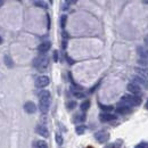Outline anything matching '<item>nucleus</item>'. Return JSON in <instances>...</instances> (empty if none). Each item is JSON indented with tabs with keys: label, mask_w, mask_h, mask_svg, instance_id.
<instances>
[{
	"label": "nucleus",
	"mask_w": 148,
	"mask_h": 148,
	"mask_svg": "<svg viewBox=\"0 0 148 148\" xmlns=\"http://www.w3.org/2000/svg\"><path fill=\"white\" fill-rule=\"evenodd\" d=\"M39 108L40 112L46 114L50 108V92L48 90H42L39 93Z\"/></svg>",
	"instance_id": "f257e3e1"
},
{
	"label": "nucleus",
	"mask_w": 148,
	"mask_h": 148,
	"mask_svg": "<svg viewBox=\"0 0 148 148\" xmlns=\"http://www.w3.org/2000/svg\"><path fill=\"white\" fill-rule=\"evenodd\" d=\"M49 65V58L44 55L38 56L33 60V66L37 68L38 71H44Z\"/></svg>",
	"instance_id": "f03ea898"
},
{
	"label": "nucleus",
	"mask_w": 148,
	"mask_h": 148,
	"mask_svg": "<svg viewBox=\"0 0 148 148\" xmlns=\"http://www.w3.org/2000/svg\"><path fill=\"white\" fill-rule=\"evenodd\" d=\"M121 102L128 105L129 107H131V106H139L141 104V97L133 96V95H124L121 98Z\"/></svg>",
	"instance_id": "7ed1b4c3"
},
{
	"label": "nucleus",
	"mask_w": 148,
	"mask_h": 148,
	"mask_svg": "<svg viewBox=\"0 0 148 148\" xmlns=\"http://www.w3.org/2000/svg\"><path fill=\"white\" fill-rule=\"evenodd\" d=\"M95 138L99 143H105L109 140V133L107 131H98L96 134H95Z\"/></svg>",
	"instance_id": "20e7f679"
},
{
	"label": "nucleus",
	"mask_w": 148,
	"mask_h": 148,
	"mask_svg": "<svg viewBox=\"0 0 148 148\" xmlns=\"http://www.w3.org/2000/svg\"><path fill=\"white\" fill-rule=\"evenodd\" d=\"M49 82H50V80H49L48 77H46V75H42V77H39L37 80H35V87L37 88H44V87H47L49 84Z\"/></svg>",
	"instance_id": "39448f33"
},
{
	"label": "nucleus",
	"mask_w": 148,
	"mask_h": 148,
	"mask_svg": "<svg viewBox=\"0 0 148 148\" xmlns=\"http://www.w3.org/2000/svg\"><path fill=\"white\" fill-rule=\"evenodd\" d=\"M115 112L117 114H128V113H130L131 112V107H129L128 105H125L123 104V102H119V104L116 105V107H115Z\"/></svg>",
	"instance_id": "423d86ee"
},
{
	"label": "nucleus",
	"mask_w": 148,
	"mask_h": 148,
	"mask_svg": "<svg viewBox=\"0 0 148 148\" xmlns=\"http://www.w3.org/2000/svg\"><path fill=\"white\" fill-rule=\"evenodd\" d=\"M133 83H136V84H138L140 88H148V80L146 78H141L139 77V75H136V77H133Z\"/></svg>",
	"instance_id": "0eeeda50"
},
{
	"label": "nucleus",
	"mask_w": 148,
	"mask_h": 148,
	"mask_svg": "<svg viewBox=\"0 0 148 148\" xmlns=\"http://www.w3.org/2000/svg\"><path fill=\"white\" fill-rule=\"evenodd\" d=\"M128 90L130 91V92L133 95V96H138V95L141 92V88L138 86V84H136V83H133V82H131V83H129L128 84Z\"/></svg>",
	"instance_id": "6e6552de"
},
{
	"label": "nucleus",
	"mask_w": 148,
	"mask_h": 148,
	"mask_svg": "<svg viewBox=\"0 0 148 148\" xmlns=\"http://www.w3.org/2000/svg\"><path fill=\"white\" fill-rule=\"evenodd\" d=\"M99 120L100 122H111V121L116 120V115H113V114L109 113H101L99 115Z\"/></svg>",
	"instance_id": "1a4fd4ad"
},
{
	"label": "nucleus",
	"mask_w": 148,
	"mask_h": 148,
	"mask_svg": "<svg viewBox=\"0 0 148 148\" xmlns=\"http://www.w3.org/2000/svg\"><path fill=\"white\" fill-rule=\"evenodd\" d=\"M24 111L28 114H33L37 111V106L33 101H26L24 104Z\"/></svg>",
	"instance_id": "9d476101"
},
{
	"label": "nucleus",
	"mask_w": 148,
	"mask_h": 148,
	"mask_svg": "<svg viewBox=\"0 0 148 148\" xmlns=\"http://www.w3.org/2000/svg\"><path fill=\"white\" fill-rule=\"evenodd\" d=\"M51 47V42L50 41H44V42H41L39 46H38V51L41 52V54H44L47 52Z\"/></svg>",
	"instance_id": "9b49d317"
},
{
	"label": "nucleus",
	"mask_w": 148,
	"mask_h": 148,
	"mask_svg": "<svg viewBox=\"0 0 148 148\" xmlns=\"http://www.w3.org/2000/svg\"><path fill=\"white\" fill-rule=\"evenodd\" d=\"M35 132L38 134H40V136H42L43 138H48L49 137V131H48V129L44 127V125H38V127L35 128Z\"/></svg>",
	"instance_id": "f8f14e48"
},
{
	"label": "nucleus",
	"mask_w": 148,
	"mask_h": 148,
	"mask_svg": "<svg viewBox=\"0 0 148 148\" xmlns=\"http://www.w3.org/2000/svg\"><path fill=\"white\" fill-rule=\"evenodd\" d=\"M138 55L140 56V59H147L148 58V49L145 47H138Z\"/></svg>",
	"instance_id": "ddd939ff"
},
{
	"label": "nucleus",
	"mask_w": 148,
	"mask_h": 148,
	"mask_svg": "<svg viewBox=\"0 0 148 148\" xmlns=\"http://www.w3.org/2000/svg\"><path fill=\"white\" fill-rule=\"evenodd\" d=\"M136 73L141 78H148V68L147 67H136Z\"/></svg>",
	"instance_id": "4468645a"
},
{
	"label": "nucleus",
	"mask_w": 148,
	"mask_h": 148,
	"mask_svg": "<svg viewBox=\"0 0 148 148\" xmlns=\"http://www.w3.org/2000/svg\"><path fill=\"white\" fill-rule=\"evenodd\" d=\"M3 62H5L6 64V66L8 67V68H11L14 66V63H13V60H11V58L8 56V55H5L3 56Z\"/></svg>",
	"instance_id": "2eb2a0df"
},
{
	"label": "nucleus",
	"mask_w": 148,
	"mask_h": 148,
	"mask_svg": "<svg viewBox=\"0 0 148 148\" xmlns=\"http://www.w3.org/2000/svg\"><path fill=\"white\" fill-rule=\"evenodd\" d=\"M84 120H86V115H84V114H77V115L74 116V119H73V121L75 123H81Z\"/></svg>",
	"instance_id": "dca6fc26"
},
{
	"label": "nucleus",
	"mask_w": 148,
	"mask_h": 148,
	"mask_svg": "<svg viewBox=\"0 0 148 148\" xmlns=\"http://www.w3.org/2000/svg\"><path fill=\"white\" fill-rule=\"evenodd\" d=\"M89 107H90V101H89V100H86V101H83L82 104H81V106H80V108H81V111H83V112L88 111V109H89Z\"/></svg>",
	"instance_id": "f3484780"
},
{
	"label": "nucleus",
	"mask_w": 148,
	"mask_h": 148,
	"mask_svg": "<svg viewBox=\"0 0 148 148\" xmlns=\"http://www.w3.org/2000/svg\"><path fill=\"white\" fill-rule=\"evenodd\" d=\"M86 127L84 125H79V127H77L75 128V132H77L78 134H83L86 132Z\"/></svg>",
	"instance_id": "a211bd4d"
},
{
	"label": "nucleus",
	"mask_w": 148,
	"mask_h": 148,
	"mask_svg": "<svg viewBox=\"0 0 148 148\" xmlns=\"http://www.w3.org/2000/svg\"><path fill=\"white\" fill-rule=\"evenodd\" d=\"M121 145H122V142H121V141H116V142L109 143V145H107L105 148H120Z\"/></svg>",
	"instance_id": "6ab92c4d"
},
{
	"label": "nucleus",
	"mask_w": 148,
	"mask_h": 148,
	"mask_svg": "<svg viewBox=\"0 0 148 148\" xmlns=\"http://www.w3.org/2000/svg\"><path fill=\"white\" fill-rule=\"evenodd\" d=\"M37 148H48V145L43 140H39V141H37Z\"/></svg>",
	"instance_id": "aec40b11"
},
{
	"label": "nucleus",
	"mask_w": 148,
	"mask_h": 148,
	"mask_svg": "<svg viewBox=\"0 0 148 148\" xmlns=\"http://www.w3.org/2000/svg\"><path fill=\"white\" fill-rule=\"evenodd\" d=\"M100 106V108L102 109V111H105V112H111V111H113V109H114V107H113V106H111V105H107V106H106V105H99Z\"/></svg>",
	"instance_id": "412c9836"
},
{
	"label": "nucleus",
	"mask_w": 148,
	"mask_h": 148,
	"mask_svg": "<svg viewBox=\"0 0 148 148\" xmlns=\"http://www.w3.org/2000/svg\"><path fill=\"white\" fill-rule=\"evenodd\" d=\"M55 139H56V142L58 143V145H63L64 139H63V137H62V134H60V133H56Z\"/></svg>",
	"instance_id": "4be33fe9"
},
{
	"label": "nucleus",
	"mask_w": 148,
	"mask_h": 148,
	"mask_svg": "<svg viewBox=\"0 0 148 148\" xmlns=\"http://www.w3.org/2000/svg\"><path fill=\"white\" fill-rule=\"evenodd\" d=\"M66 22H67V15H62V17H60V26L65 28Z\"/></svg>",
	"instance_id": "5701e85b"
},
{
	"label": "nucleus",
	"mask_w": 148,
	"mask_h": 148,
	"mask_svg": "<svg viewBox=\"0 0 148 148\" xmlns=\"http://www.w3.org/2000/svg\"><path fill=\"white\" fill-rule=\"evenodd\" d=\"M34 5L38 7H42V8H47V3L44 1H34Z\"/></svg>",
	"instance_id": "b1692460"
},
{
	"label": "nucleus",
	"mask_w": 148,
	"mask_h": 148,
	"mask_svg": "<svg viewBox=\"0 0 148 148\" xmlns=\"http://www.w3.org/2000/svg\"><path fill=\"white\" fill-rule=\"evenodd\" d=\"M75 106H77V102L75 101H70L67 104V109H74Z\"/></svg>",
	"instance_id": "393cba45"
},
{
	"label": "nucleus",
	"mask_w": 148,
	"mask_h": 148,
	"mask_svg": "<svg viewBox=\"0 0 148 148\" xmlns=\"http://www.w3.org/2000/svg\"><path fill=\"white\" fill-rule=\"evenodd\" d=\"M134 148H148V142H141V143H138Z\"/></svg>",
	"instance_id": "a878e982"
},
{
	"label": "nucleus",
	"mask_w": 148,
	"mask_h": 148,
	"mask_svg": "<svg viewBox=\"0 0 148 148\" xmlns=\"http://www.w3.org/2000/svg\"><path fill=\"white\" fill-rule=\"evenodd\" d=\"M73 95L77 98H83L84 97V93H82V92H79V91H73Z\"/></svg>",
	"instance_id": "bb28decb"
},
{
	"label": "nucleus",
	"mask_w": 148,
	"mask_h": 148,
	"mask_svg": "<svg viewBox=\"0 0 148 148\" xmlns=\"http://www.w3.org/2000/svg\"><path fill=\"white\" fill-rule=\"evenodd\" d=\"M54 60L55 62H58V51L57 50L54 51Z\"/></svg>",
	"instance_id": "cd10ccee"
},
{
	"label": "nucleus",
	"mask_w": 148,
	"mask_h": 148,
	"mask_svg": "<svg viewBox=\"0 0 148 148\" xmlns=\"http://www.w3.org/2000/svg\"><path fill=\"white\" fill-rule=\"evenodd\" d=\"M146 60H147V59H140V60H139V63L141 64L142 66H146V65H148V62H146Z\"/></svg>",
	"instance_id": "c85d7f7f"
},
{
	"label": "nucleus",
	"mask_w": 148,
	"mask_h": 148,
	"mask_svg": "<svg viewBox=\"0 0 148 148\" xmlns=\"http://www.w3.org/2000/svg\"><path fill=\"white\" fill-rule=\"evenodd\" d=\"M47 20H48V29H50V17H49V15H47Z\"/></svg>",
	"instance_id": "c756f323"
},
{
	"label": "nucleus",
	"mask_w": 148,
	"mask_h": 148,
	"mask_svg": "<svg viewBox=\"0 0 148 148\" xmlns=\"http://www.w3.org/2000/svg\"><path fill=\"white\" fill-rule=\"evenodd\" d=\"M63 37H64V38H68V34H67V32H65V31H64V32H63Z\"/></svg>",
	"instance_id": "7c9ffc66"
},
{
	"label": "nucleus",
	"mask_w": 148,
	"mask_h": 148,
	"mask_svg": "<svg viewBox=\"0 0 148 148\" xmlns=\"http://www.w3.org/2000/svg\"><path fill=\"white\" fill-rule=\"evenodd\" d=\"M145 43L148 46V34H147V35L145 37Z\"/></svg>",
	"instance_id": "2f4dec72"
},
{
	"label": "nucleus",
	"mask_w": 148,
	"mask_h": 148,
	"mask_svg": "<svg viewBox=\"0 0 148 148\" xmlns=\"http://www.w3.org/2000/svg\"><path fill=\"white\" fill-rule=\"evenodd\" d=\"M63 48H66V41L65 40L63 41Z\"/></svg>",
	"instance_id": "473e14b6"
},
{
	"label": "nucleus",
	"mask_w": 148,
	"mask_h": 148,
	"mask_svg": "<svg viewBox=\"0 0 148 148\" xmlns=\"http://www.w3.org/2000/svg\"><path fill=\"white\" fill-rule=\"evenodd\" d=\"M145 108H146V109H148V99H147V101H146V105H145Z\"/></svg>",
	"instance_id": "72a5a7b5"
},
{
	"label": "nucleus",
	"mask_w": 148,
	"mask_h": 148,
	"mask_svg": "<svg viewBox=\"0 0 148 148\" xmlns=\"http://www.w3.org/2000/svg\"><path fill=\"white\" fill-rule=\"evenodd\" d=\"M143 5H148V0H145V1H142Z\"/></svg>",
	"instance_id": "f704fd0d"
},
{
	"label": "nucleus",
	"mask_w": 148,
	"mask_h": 148,
	"mask_svg": "<svg viewBox=\"0 0 148 148\" xmlns=\"http://www.w3.org/2000/svg\"><path fill=\"white\" fill-rule=\"evenodd\" d=\"M3 5V1H1V0H0V7H1Z\"/></svg>",
	"instance_id": "c9c22d12"
},
{
	"label": "nucleus",
	"mask_w": 148,
	"mask_h": 148,
	"mask_svg": "<svg viewBox=\"0 0 148 148\" xmlns=\"http://www.w3.org/2000/svg\"><path fill=\"white\" fill-rule=\"evenodd\" d=\"M0 43H2V39H1V37H0Z\"/></svg>",
	"instance_id": "e433bc0d"
},
{
	"label": "nucleus",
	"mask_w": 148,
	"mask_h": 148,
	"mask_svg": "<svg viewBox=\"0 0 148 148\" xmlns=\"http://www.w3.org/2000/svg\"><path fill=\"white\" fill-rule=\"evenodd\" d=\"M88 148H92V147H91V146H89V147H88Z\"/></svg>",
	"instance_id": "4c0bfd02"
}]
</instances>
